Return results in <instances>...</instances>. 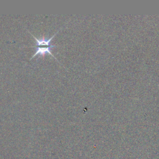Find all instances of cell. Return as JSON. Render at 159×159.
Here are the masks:
<instances>
[{
	"label": "cell",
	"instance_id": "1",
	"mask_svg": "<svg viewBox=\"0 0 159 159\" xmlns=\"http://www.w3.org/2000/svg\"><path fill=\"white\" fill-rule=\"evenodd\" d=\"M57 47V45H51L50 46H42V47L31 46V47L36 48V52L34 53V55L32 57V58H34V57H35L37 55H40V56H44L46 53H49L51 56H52L53 57H54L57 60V58L55 57V56L51 52V48H52L53 47Z\"/></svg>",
	"mask_w": 159,
	"mask_h": 159
}]
</instances>
